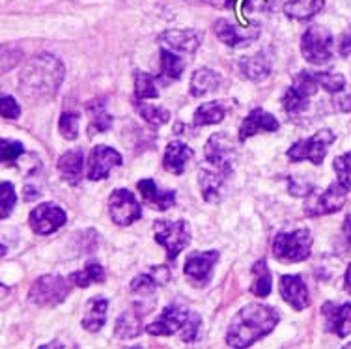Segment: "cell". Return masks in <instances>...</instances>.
<instances>
[{
    "label": "cell",
    "instance_id": "obj_1",
    "mask_svg": "<svg viewBox=\"0 0 351 349\" xmlns=\"http://www.w3.org/2000/svg\"><path fill=\"white\" fill-rule=\"evenodd\" d=\"M280 322L278 310L262 302H250L239 310L232 320L226 335L230 348H250L252 344L262 340Z\"/></svg>",
    "mask_w": 351,
    "mask_h": 349
},
{
    "label": "cell",
    "instance_id": "obj_2",
    "mask_svg": "<svg viewBox=\"0 0 351 349\" xmlns=\"http://www.w3.org/2000/svg\"><path fill=\"white\" fill-rule=\"evenodd\" d=\"M64 81V64L53 54L43 53L28 62L19 79L21 94L41 99L56 94Z\"/></svg>",
    "mask_w": 351,
    "mask_h": 349
},
{
    "label": "cell",
    "instance_id": "obj_3",
    "mask_svg": "<svg viewBox=\"0 0 351 349\" xmlns=\"http://www.w3.org/2000/svg\"><path fill=\"white\" fill-rule=\"evenodd\" d=\"M312 234L311 230L299 228L293 232L277 234L273 241V254L278 262L299 263L311 258Z\"/></svg>",
    "mask_w": 351,
    "mask_h": 349
},
{
    "label": "cell",
    "instance_id": "obj_4",
    "mask_svg": "<svg viewBox=\"0 0 351 349\" xmlns=\"http://www.w3.org/2000/svg\"><path fill=\"white\" fill-rule=\"evenodd\" d=\"M301 54L304 60L314 66H322L331 60L335 54V40L332 34L322 25H312L301 38Z\"/></svg>",
    "mask_w": 351,
    "mask_h": 349
},
{
    "label": "cell",
    "instance_id": "obj_5",
    "mask_svg": "<svg viewBox=\"0 0 351 349\" xmlns=\"http://www.w3.org/2000/svg\"><path fill=\"white\" fill-rule=\"evenodd\" d=\"M335 141H337V134L332 133L331 129H322L311 139H303L291 144L288 149V159L291 163L311 161L312 165L319 167L327 155V149L331 144H335Z\"/></svg>",
    "mask_w": 351,
    "mask_h": 349
},
{
    "label": "cell",
    "instance_id": "obj_6",
    "mask_svg": "<svg viewBox=\"0 0 351 349\" xmlns=\"http://www.w3.org/2000/svg\"><path fill=\"white\" fill-rule=\"evenodd\" d=\"M71 280L64 278L60 275H45L40 276L28 293V299L32 304L38 306H58L60 302L68 299L69 291H71Z\"/></svg>",
    "mask_w": 351,
    "mask_h": 349
},
{
    "label": "cell",
    "instance_id": "obj_7",
    "mask_svg": "<svg viewBox=\"0 0 351 349\" xmlns=\"http://www.w3.org/2000/svg\"><path fill=\"white\" fill-rule=\"evenodd\" d=\"M154 232H156V241L165 247L169 260H176L178 254L191 245L189 222L156 221Z\"/></svg>",
    "mask_w": 351,
    "mask_h": 349
},
{
    "label": "cell",
    "instance_id": "obj_8",
    "mask_svg": "<svg viewBox=\"0 0 351 349\" xmlns=\"http://www.w3.org/2000/svg\"><path fill=\"white\" fill-rule=\"evenodd\" d=\"M204 155H206V161L210 163L211 167L219 168L226 174H232L237 159V152L228 133L211 134L208 142H206Z\"/></svg>",
    "mask_w": 351,
    "mask_h": 349
},
{
    "label": "cell",
    "instance_id": "obj_9",
    "mask_svg": "<svg viewBox=\"0 0 351 349\" xmlns=\"http://www.w3.org/2000/svg\"><path fill=\"white\" fill-rule=\"evenodd\" d=\"M108 215L118 226H129L142 219V208L128 189H116L108 196Z\"/></svg>",
    "mask_w": 351,
    "mask_h": 349
},
{
    "label": "cell",
    "instance_id": "obj_10",
    "mask_svg": "<svg viewBox=\"0 0 351 349\" xmlns=\"http://www.w3.org/2000/svg\"><path fill=\"white\" fill-rule=\"evenodd\" d=\"M221 260V254L217 250H208V252H193L185 260V269L183 273L187 276L195 288H206L211 282L213 276V267Z\"/></svg>",
    "mask_w": 351,
    "mask_h": 349
},
{
    "label": "cell",
    "instance_id": "obj_11",
    "mask_svg": "<svg viewBox=\"0 0 351 349\" xmlns=\"http://www.w3.org/2000/svg\"><path fill=\"white\" fill-rule=\"evenodd\" d=\"M348 195H350V189L344 187L342 183H331L322 195L317 196V198H312V200L304 206V213L308 217H322L337 213V211H340V209L346 206Z\"/></svg>",
    "mask_w": 351,
    "mask_h": 349
},
{
    "label": "cell",
    "instance_id": "obj_12",
    "mask_svg": "<svg viewBox=\"0 0 351 349\" xmlns=\"http://www.w3.org/2000/svg\"><path fill=\"white\" fill-rule=\"evenodd\" d=\"M213 30H215L217 38L223 41L224 45H228L232 49L256 41L260 38V32H262V28H260L256 21L249 23L247 27H239V25L228 19H217L215 25H213Z\"/></svg>",
    "mask_w": 351,
    "mask_h": 349
},
{
    "label": "cell",
    "instance_id": "obj_13",
    "mask_svg": "<svg viewBox=\"0 0 351 349\" xmlns=\"http://www.w3.org/2000/svg\"><path fill=\"white\" fill-rule=\"evenodd\" d=\"M68 221L66 211L56 206L53 202H45L40 204L38 208L30 211L28 222H30V228L38 235H51L56 230H60Z\"/></svg>",
    "mask_w": 351,
    "mask_h": 349
},
{
    "label": "cell",
    "instance_id": "obj_14",
    "mask_svg": "<svg viewBox=\"0 0 351 349\" xmlns=\"http://www.w3.org/2000/svg\"><path fill=\"white\" fill-rule=\"evenodd\" d=\"M120 165H122V155L114 148L105 146V144L94 146L88 155V180H92V182L107 180L110 170Z\"/></svg>",
    "mask_w": 351,
    "mask_h": 349
},
{
    "label": "cell",
    "instance_id": "obj_15",
    "mask_svg": "<svg viewBox=\"0 0 351 349\" xmlns=\"http://www.w3.org/2000/svg\"><path fill=\"white\" fill-rule=\"evenodd\" d=\"M189 314V310L183 309L182 304H178V302L169 304V306L159 314V317H157L156 322H152L148 327H146V333L152 336L174 335V333L183 329V325L187 322Z\"/></svg>",
    "mask_w": 351,
    "mask_h": 349
},
{
    "label": "cell",
    "instance_id": "obj_16",
    "mask_svg": "<svg viewBox=\"0 0 351 349\" xmlns=\"http://www.w3.org/2000/svg\"><path fill=\"white\" fill-rule=\"evenodd\" d=\"M204 40V34L193 28H174V30H165L159 36L161 47L174 51V53H187L193 54L196 49L200 47Z\"/></svg>",
    "mask_w": 351,
    "mask_h": 349
},
{
    "label": "cell",
    "instance_id": "obj_17",
    "mask_svg": "<svg viewBox=\"0 0 351 349\" xmlns=\"http://www.w3.org/2000/svg\"><path fill=\"white\" fill-rule=\"evenodd\" d=\"M322 314L325 317V329L329 333L338 338L351 335V302L335 304L332 301H327L322 306Z\"/></svg>",
    "mask_w": 351,
    "mask_h": 349
},
{
    "label": "cell",
    "instance_id": "obj_18",
    "mask_svg": "<svg viewBox=\"0 0 351 349\" xmlns=\"http://www.w3.org/2000/svg\"><path fill=\"white\" fill-rule=\"evenodd\" d=\"M278 291L284 301L290 304L291 309L304 310L311 304V296H308V288L304 284L301 275H284L280 276V284H278Z\"/></svg>",
    "mask_w": 351,
    "mask_h": 349
},
{
    "label": "cell",
    "instance_id": "obj_19",
    "mask_svg": "<svg viewBox=\"0 0 351 349\" xmlns=\"http://www.w3.org/2000/svg\"><path fill=\"white\" fill-rule=\"evenodd\" d=\"M280 128V123L273 115L265 112L263 108H252L250 115L247 116L239 128V141L245 142L250 136H254L260 131H267V133H275Z\"/></svg>",
    "mask_w": 351,
    "mask_h": 349
},
{
    "label": "cell",
    "instance_id": "obj_20",
    "mask_svg": "<svg viewBox=\"0 0 351 349\" xmlns=\"http://www.w3.org/2000/svg\"><path fill=\"white\" fill-rule=\"evenodd\" d=\"M230 174L219 170V168H200L198 170V183H200V191H202L204 200L210 204H217L223 198L224 183Z\"/></svg>",
    "mask_w": 351,
    "mask_h": 349
},
{
    "label": "cell",
    "instance_id": "obj_21",
    "mask_svg": "<svg viewBox=\"0 0 351 349\" xmlns=\"http://www.w3.org/2000/svg\"><path fill=\"white\" fill-rule=\"evenodd\" d=\"M271 67H273L271 49H263L260 53L239 60V71H241V75H243L245 79L254 82L267 79V75L271 73Z\"/></svg>",
    "mask_w": 351,
    "mask_h": 349
},
{
    "label": "cell",
    "instance_id": "obj_22",
    "mask_svg": "<svg viewBox=\"0 0 351 349\" xmlns=\"http://www.w3.org/2000/svg\"><path fill=\"white\" fill-rule=\"evenodd\" d=\"M170 280V271L165 265H156V267H149L148 273H142V275L135 276L131 280V291L138 293V296H148L154 293L159 286Z\"/></svg>",
    "mask_w": 351,
    "mask_h": 349
},
{
    "label": "cell",
    "instance_id": "obj_23",
    "mask_svg": "<svg viewBox=\"0 0 351 349\" xmlns=\"http://www.w3.org/2000/svg\"><path fill=\"white\" fill-rule=\"evenodd\" d=\"M136 189L142 195V198L148 202L149 206H154L159 211H167L176 204V193L174 191H162L156 185L154 180L144 178L141 182L136 183Z\"/></svg>",
    "mask_w": 351,
    "mask_h": 349
},
{
    "label": "cell",
    "instance_id": "obj_24",
    "mask_svg": "<svg viewBox=\"0 0 351 349\" xmlns=\"http://www.w3.org/2000/svg\"><path fill=\"white\" fill-rule=\"evenodd\" d=\"M84 172V154L81 149H69L58 159V174L69 185H79Z\"/></svg>",
    "mask_w": 351,
    "mask_h": 349
},
{
    "label": "cell",
    "instance_id": "obj_25",
    "mask_svg": "<svg viewBox=\"0 0 351 349\" xmlns=\"http://www.w3.org/2000/svg\"><path fill=\"white\" fill-rule=\"evenodd\" d=\"M193 157V149L182 141L170 142L167 149H165V157H162V167L167 172H172V174H182L187 163Z\"/></svg>",
    "mask_w": 351,
    "mask_h": 349
},
{
    "label": "cell",
    "instance_id": "obj_26",
    "mask_svg": "<svg viewBox=\"0 0 351 349\" xmlns=\"http://www.w3.org/2000/svg\"><path fill=\"white\" fill-rule=\"evenodd\" d=\"M107 309L108 299L105 297H92L86 302L84 309V316H82V329H86L88 333H97L101 330V327L107 322Z\"/></svg>",
    "mask_w": 351,
    "mask_h": 349
},
{
    "label": "cell",
    "instance_id": "obj_27",
    "mask_svg": "<svg viewBox=\"0 0 351 349\" xmlns=\"http://www.w3.org/2000/svg\"><path fill=\"white\" fill-rule=\"evenodd\" d=\"M219 86H221V75L210 67H200L191 77L189 90L193 97H204V95L213 94Z\"/></svg>",
    "mask_w": 351,
    "mask_h": 349
},
{
    "label": "cell",
    "instance_id": "obj_28",
    "mask_svg": "<svg viewBox=\"0 0 351 349\" xmlns=\"http://www.w3.org/2000/svg\"><path fill=\"white\" fill-rule=\"evenodd\" d=\"M325 6V0H286L284 14L290 19L306 21L317 15Z\"/></svg>",
    "mask_w": 351,
    "mask_h": 349
},
{
    "label": "cell",
    "instance_id": "obj_29",
    "mask_svg": "<svg viewBox=\"0 0 351 349\" xmlns=\"http://www.w3.org/2000/svg\"><path fill=\"white\" fill-rule=\"evenodd\" d=\"M142 316L138 310H125L116 320L114 335L120 340H129V338H136L142 333Z\"/></svg>",
    "mask_w": 351,
    "mask_h": 349
},
{
    "label": "cell",
    "instance_id": "obj_30",
    "mask_svg": "<svg viewBox=\"0 0 351 349\" xmlns=\"http://www.w3.org/2000/svg\"><path fill=\"white\" fill-rule=\"evenodd\" d=\"M88 115H90V123H88V134L94 136L97 133H105L112 128V116L107 112V105H103L101 101L88 103Z\"/></svg>",
    "mask_w": 351,
    "mask_h": 349
},
{
    "label": "cell",
    "instance_id": "obj_31",
    "mask_svg": "<svg viewBox=\"0 0 351 349\" xmlns=\"http://www.w3.org/2000/svg\"><path fill=\"white\" fill-rule=\"evenodd\" d=\"M273 289V276L267 267L265 260H258L252 265V284H250V293L256 297H267Z\"/></svg>",
    "mask_w": 351,
    "mask_h": 349
},
{
    "label": "cell",
    "instance_id": "obj_32",
    "mask_svg": "<svg viewBox=\"0 0 351 349\" xmlns=\"http://www.w3.org/2000/svg\"><path fill=\"white\" fill-rule=\"evenodd\" d=\"M224 107L217 101H210V103H204L195 110L193 116V123L196 128H204V125H215L224 120Z\"/></svg>",
    "mask_w": 351,
    "mask_h": 349
},
{
    "label": "cell",
    "instance_id": "obj_33",
    "mask_svg": "<svg viewBox=\"0 0 351 349\" xmlns=\"http://www.w3.org/2000/svg\"><path fill=\"white\" fill-rule=\"evenodd\" d=\"M183 69H185V62L178 56V53L161 47V75L159 77L165 79V82L178 81L182 77Z\"/></svg>",
    "mask_w": 351,
    "mask_h": 349
},
{
    "label": "cell",
    "instance_id": "obj_34",
    "mask_svg": "<svg viewBox=\"0 0 351 349\" xmlns=\"http://www.w3.org/2000/svg\"><path fill=\"white\" fill-rule=\"evenodd\" d=\"M135 110L142 120H146L149 125H156V128H161L170 120V112L167 108L159 105H148L142 99H135Z\"/></svg>",
    "mask_w": 351,
    "mask_h": 349
},
{
    "label": "cell",
    "instance_id": "obj_35",
    "mask_svg": "<svg viewBox=\"0 0 351 349\" xmlns=\"http://www.w3.org/2000/svg\"><path fill=\"white\" fill-rule=\"evenodd\" d=\"M69 280L79 286V288H88L92 284L105 282V269L99 263H88L81 271H75L69 275Z\"/></svg>",
    "mask_w": 351,
    "mask_h": 349
},
{
    "label": "cell",
    "instance_id": "obj_36",
    "mask_svg": "<svg viewBox=\"0 0 351 349\" xmlns=\"http://www.w3.org/2000/svg\"><path fill=\"white\" fill-rule=\"evenodd\" d=\"M135 95L136 99H156V97H159L156 77L146 73V71H135Z\"/></svg>",
    "mask_w": 351,
    "mask_h": 349
},
{
    "label": "cell",
    "instance_id": "obj_37",
    "mask_svg": "<svg viewBox=\"0 0 351 349\" xmlns=\"http://www.w3.org/2000/svg\"><path fill=\"white\" fill-rule=\"evenodd\" d=\"M282 107L288 115H301L308 108V97H304L290 86L282 95Z\"/></svg>",
    "mask_w": 351,
    "mask_h": 349
},
{
    "label": "cell",
    "instance_id": "obj_38",
    "mask_svg": "<svg viewBox=\"0 0 351 349\" xmlns=\"http://www.w3.org/2000/svg\"><path fill=\"white\" fill-rule=\"evenodd\" d=\"M291 88H293L295 92H299L301 95H304V97H308V99H311L312 95L317 92L319 84H317L314 73H311V71H299V73L295 75V79H293Z\"/></svg>",
    "mask_w": 351,
    "mask_h": 349
},
{
    "label": "cell",
    "instance_id": "obj_39",
    "mask_svg": "<svg viewBox=\"0 0 351 349\" xmlns=\"http://www.w3.org/2000/svg\"><path fill=\"white\" fill-rule=\"evenodd\" d=\"M316 81L319 86L327 90L329 94H342L346 88V79L344 75L340 73H329V71H319V73H314Z\"/></svg>",
    "mask_w": 351,
    "mask_h": 349
},
{
    "label": "cell",
    "instance_id": "obj_40",
    "mask_svg": "<svg viewBox=\"0 0 351 349\" xmlns=\"http://www.w3.org/2000/svg\"><path fill=\"white\" fill-rule=\"evenodd\" d=\"M15 202H17V195H15L14 185L10 182L0 183V209H2V219H8L12 215V211L15 208Z\"/></svg>",
    "mask_w": 351,
    "mask_h": 349
},
{
    "label": "cell",
    "instance_id": "obj_41",
    "mask_svg": "<svg viewBox=\"0 0 351 349\" xmlns=\"http://www.w3.org/2000/svg\"><path fill=\"white\" fill-rule=\"evenodd\" d=\"M58 131L64 139H68V141H75L77 139V134H79V115L77 112H64L60 116V121H58Z\"/></svg>",
    "mask_w": 351,
    "mask_h": 349
},
{
    "label": "cell",
    "instance_id": "obj_42",
    "mask_svg": "<svg viewBox=\"0 0 351 349\" xmlns=\"http://www.w3.org/2000/svg\"><path fill=\"white\" fill-rule=\"evenodd\" d=\"M332 168L337 172L338 182L351 191V152L338 155L335 163H332Z\"/></svg>",
    "mask_w": 351,
    "mask_h": 349
},
{
    "label": "cell",
    "instance_id": "obj_43",
    "mask_svg": "<svg viewBox=\"0 0 351 349\" xmlns=\"http://www.w3.org/2000/svg\"><path fill=\"white\" fill-rule=\"evenodd\" d=\"M0 148H2V163H4L6 167H14V163L19 159L21 155L25 154V146L17 141L2 139V141H0Z\"/></svg>",
    "mask_w": 351,
    "mask_h": 349
},
{
    "label": "cell",
    "instance_id": "obj_44",
    "mask_svg": "<svg viewBox=\"0 0 351 349\" xmlns=\"http://www.w3.org/2000/svg\"><path fill=\"white\" fill-rule=\"evenodd\" d=\"M200 329H202V317L198 316L196 312H191L189 317H187V322L183 325L182 329V340L187 344H193L198 340V336H200Z\"/></svg>",
    "mask_w": 351,
    "mask_h": 349
},
{
    "label": "cell",
    "instance_id": "obj_45",
    "mask_svg": "<svg viewBox=\"0 0 351 349\" xmlns=\"http://www.w3.org/2000/svg\"><path fill=\"white\" fill-rule=\"evenodd\" d=\"M288 187H290V193L293 196H298V198H304V196H306V198H308L314 185H312L306 178H298V176H293V178L288 180Z\"/></svg>",
    "mask_w": 351,
    "mask_h": 349
},
{
    "label": "cell",
    "instance_id": "obj_46",
    "mask_svg": "<svg viewBox=\"0 0 351 349\" xmlns=\"http://www.w3.org/2000/svg\"><path fill=\"white\" fill-rule=\"evenodd\" d=\"M0 110H2V118H6V120H17L21 116V107L17 105V101L12 95H2V99H0Z\"/></svg>",
    "mask_w": 351,
    "mask_h": 349
},
{
    "label": "cell",
    "instance_id": "obj_47",
    "mask_svg": "<svg viewBox=\"0 0 351 349\" xmlns=\"http://www.w3.org/2000/svg\"><path fill=\"white\" fill-rule=\"evenodd\" d=\"M338 53H340V56H344V58L351 56V27L340 36V41H338Z\"/></svg>",
    "mask_w": 351,
    "mask_h": 349
},
{
    "label": "cell",
    "instance_id": "obj_48",
    "mask_svg": "<svg viewBox=\"0 0 351 349\" xmlns=\"http://www.w3.org/2000/svg\"><path fill=\"white\" fill-rule=\"evenodd\" d=\"M335 105L338 107V110H342V112H350L351 110V94H346L344 97H340L338 101H335Z\"/></svg>",
    "mask_w": 351,
    "mask_h": 349
},
{
    "label": "cell",
    "instance_id": "obj_49",
    "mask_svg": "<svg viewBox=\"0 0 351 349\" xmlns=\"http://www.w3.org/2000/svg\"><path fill=\"white\" fill-rule=\"evenodd\" d=\"M342 235H344V241L348 245V249H351V215L346 217L344 228H342Z\"/></svg>",
    "mask_w": 351,
    "mask_h": 349
},
{
    "label": "cell",
    "instance_id": "obj_50",
    "mask_svg": "<svg viewBox=\"0 0 351 349\" xmlns=\"http://www.w3.org/2000/svg\"><path fill=\"white\" fill-rule=\"evenodd\" d=\"M344 284H346V289L351 293V263L350 267L346 269V276H344Z\"/></svg>",
    "mask_w": 351,
    "mask_h": 349
}]
</instances>
